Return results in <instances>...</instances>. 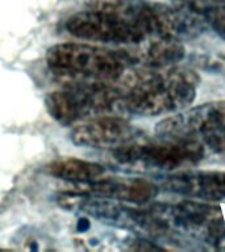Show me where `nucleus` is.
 Listing matches in <instances>:
<instances>
[{"label":"nucleus","instance_id":"nucleus-1","mask_svg":"<svg viewBox=\"0 0 225 252\" xmlns=\"http://www.w3.org/2000/svg\"><path fill=\"white\" fill-rule=\"evenodd\" d=\"M200 82L195 71L185 67L132 66L114 83L124 94L126 113L145 117L177 113L195 100Z\"/></svg>","mask_w":225,"mask_h":252},{"label":"nucleus","instance_id":"nucleus-2","mask_svg":"<svg viewBox=\"0 0 225 252\" xmlns=\"http://www.w3.org/2000/svg\"><path fill=\"white\" fill-rule=\"evenodd\" d=\"M45 106L51 118L61 125L125 112L124 94L114 83L67 80L61 90L49 92Z\"/></svg>","mask_w":225,"mask_h":252},{"label":"nucleus","instance_id":"nucleus-3","mask_svg":"<svg viewBox=\"0 0 225 252\" xmlns=\"http://www.w3.org/2000/svg\"><path fill=\"white\" fill-rule=\"evenodd\" d=\"M53 74L66 80L116 83L132 67L121 50L113 51L88 43H57L46 51Z\"/></svg>","mask_w":225,"mask_h":252},{"label":"nucleus","instance_id":"nucleus-4","mask_svg":"<svg viewBox=\"0 0 225 252\" xmlns=\"http://www.w3.org/2000/svg\"><path fill=\"white\" fill-rule=\"evenodd\" d=\"M155 220L158 238L178 236L185 239L220 243L225 224L216 208L195 201L175 204H154L148 208Z\"/></svg>","mask_w":225,"mask_h":252},{"label":"nucleus","instance_id":"nucleus-5","mask_svg":"<svg viewBox=\"0 0 225 252\" xmlns=\"http://www.w3.org/2000/svg\"><path fill=\"white\" fill-rule=\"evenodd\" d=\"M112 157L120 165L132 169L170 173L179 168H191L204 160V150L199 141L137 139L112 150Z\"/></svg>","mask_w":225,"mask_h":252},{"label":"nucleus","instance_id":"nucleus-6","mask_svg":"<svg viewBox=\"0 0 225 252\" xmlns=\"http://www.w3.org/2000/svg\"><path fill=\"white\" fill-rule=\"evenodd\" d=\"M71 35L83 41L130 46L148 37L137 24L116 12L91 8L70 16L65 24Z\"/></svg>","mask_w":225,"mask_h":252},{"label":"nucleus","instance_id":"nucleus-7","mask_svg":"<svg viewBox=\"0 0 225 252\" xmlns=\"http://www.w3.org/2000/svg\"><path fill=\"white\" fill-rule=\"evenodd\" d=\"M134 23L145 32L146 35L161 38L188 41L207 31L204 17L186 8L170 7L161 3L142 1L138 7Z\"/></svg>","mask_w":225,"mask_h":252},{"label":"nucleus","instance_id":"nucleus-8","mask_svg":"<svg viewBox=\"0 0 225 252\" xmlns=\"http://www.w3.org/2000/svg\"><path fill=\"white\" fill-rule=\"evenodd\" d=\"M220 130H225V100L185 108L155 125L158 138L167 141H200Z\"/></svg>","mask_w":225,"mask_h":252},{"label":"nucleus","instance_id":"nucleus-9","mask_svg":"<svg viewBox=\"0 0 225 252\" xmlns=\"http://www.w3.org/2000/svg\"><path fill=\"white\" fill-rule=\"evenodd\" d=\"M71 142L80 147L114 150L137 141L138 131L120 114L90 118L73 127Z\"/></svg>","mask_w":225,"mask_h":252},{"label":"nucleus","instance_id":"nucleus-10","mask_svg":"<svg viewBox=\"0 0 225 252\" xmlns=\"http://www.w3.org/2000/svg\"><path fill=\"white\" fill-rule=\"evenodd\" d=\"M161 187L191 200L219 202L225 200V172L205 169H183L166 173Z\"/></svg>","mask_w":225,"mask_h":252},{"label":"nucleus","instance_id":"nucleus-11","mask_svg":"<svg viewBox=\"0 0 225 252\" xmlns=\"http://www.w3.org/2000/svg\"><path fill=\"white\" fill-rule=\"evenodd\" d=\"M82 192L91 196L133 205H144L158 196L159 185L142 177H100L92 181Z\"/></svg>","mask_w":225,"mask_h":252},{"label":"nucleus","instance_id":"nucleus-12","mask_svg":"<svg viewBox=\"0 0 225 252\" xmlns=\"http://www.w3.org/2000/svg\"><path fill=\"white\" fill-rule=\"evenodd\" d=\"M130 66L167 67L175 66L185 58L186 49L181 41L148 35L141 42L121 49Z\"/></svg>","mask_w":225,"mask_h":252},{"label":"nucleus","instance_id":"nucleus-13","mask_svg":"<svg viewBox=\"0 0 225 252\" xmlns=\"http://www.w3.org/2000/svg\"><path fill=\"white\" fill-rule=\"evenodd\" d=\"M47 175L57 177L59 180L73 183V184L86 185L99 180L104 176V167L94 161L82 160L75 158H66L51 161L46 165Z\"/></svg>","mask_w":225,"mask_h":252},{"label":"nucleus","instance_id":"nucleus-14","mask_svg":"<svg viewBox=\"0 0 225 252\" xmlns=\"http://www.w3.org/2000/svg\"><path fill=\"white\" fill-rule=\"evenodd\" d=\"M204 150V159L215 158L217 161L225 163V130L212 133L199 141Z\"/></svg>","mask_w":225,"mask_h":252},{"label":"nucleus","instance_id":"nucleus-15","mask_svg":"<svg viewBox=\"0 0 225 252\" xmlns=\"http://www.w3.org/2000/svg\"><path fill=\"white\" fill-rule=\"evenodd\" d=\"M201 16L204 17L208 28L225 41V7L213 8L204 12Z\"/></svg>","mask_w":225,"mask_h":252},{"label":"nucleus","instance_id":"nucleus-16","mask_svg":"<svg viewBox=\"0 0 225 252\" xmlns=\"http://www.w3.org/2000/svg\"><path fill=\"white\" fill-rule=\"evenodd\" d=\"M175 5L203 15L213 8L225 7V0H175Z\"/></svg>","mask_w":225,"mask_h":252},{"label":"nucleus","instance_id":"nucleus-17","mask_svg":"<svg viewBox=\"0 0 225 252\" xmlns=\"http://www.w3.org/2000/svg\"><path fill=\"white\" fill-rule=\"evenodd\" d=\"M88 227H90V223H88V220H79V224H78L79 231H86Z\"/></svg>","mask_w":225,"mask_h":252}]
</instances>
